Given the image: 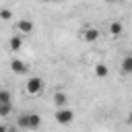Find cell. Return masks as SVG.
Listing matches in <instances>:
<instances>
[{
    "instance_id": "cell-13",
    "label": "cell",
    "mask_w": 132,
    "mask_h": 132,
    "mask_svg": "<svg viewBox=\"0 0 132 132\" xmlns=\"http://www.w3.org/2000/svg\"><path fill=\"white\" fill-rule=\"evenodd\" d=\"M2 101H12V93L8 89H0V103Z\"/></svg>"
},
{
    "instance_id": "cell-15",
    "label": "cell",
    "mask_w": 132,
    "mask_h": 132,
    "mask_svg": "<svg viewBox=\"0 0 132 132\" xmlns=\"http://www.w3.org/2000/svg\"><path fill=\"white\" fill-rule=\"evenodd\" d=\"M128 124H130V126H132V111H130V113H128Z\"/></svg>"
},
{
    "instance_id": "cell-11",
    "label": "cell",
    "mask_w": 132,
    "mask_h": 132,
    "mask_svg": "<svg viewBox=\"0 0 132 132\" xmlns=\"http://www.w3.org/2000/svg\"><path fill=\"white\" fill-rule=\"evenodd\" d=\"M122 33H124V25H122L120 21H113V23L109 25V35H111V37H120Z\"/></svg>"
},
{
    "instance_id": "cell-17",
    "label": "cell",
    "mask_w": 132,
    "mask_h": 132,
    "mask_svg": "<svg viewBox=\"0 0 132 132\" xmlns=\"http://www.w3.org/2000/svg\"><path fill=\"white\" fill-rule=\"evenodd\" d=\"M41 2H45V4H50V2H58V0H41Z\"/></svg>"
},
{
    "instance_id": "cell-10",
    "label": "cell",
    "mask_w": 132,
    "mask_h": 132,
    "mask_svg": "<svg viewBox=\"0 0 132 132\" xmlns=\"http://www.w3.org/2000/svg\"><path fill=\"white\" fill-rule=\"evenodd\" d=\"M93 72H95V76H97V78H105V76L109 74V68H107V64H103V62H99V64H95V68H93Z\"/></svg>"
},
{
    "instance_id": "cell-12",
    "label": "cell",
    "mask_w": 132,
    "mask_h": 132,
    "mask_svg": "<svg viewBox=\"0 0 132 132\" xmlns=\"http://www.w3.org/2000/svg\"><path fill=\"white\" fill-rule=\"evenodd\" d=\"M12 113V101H2L0 103V118H8Z\"/></svg>"
},
{
    "instance_id": "cell-2",
    "label": "cell",
    "mask_w": 132,
    "mask_h": 132,
    "mask_svg": "<svg viewBox=\"0 0 132 132\" xmlns=\"http://www.w3.org/2000/svg\"><path fill=\"white\" fill-rule=\"evenodd\" d=\"M25 91H27V95H33V97L41 95V91H43V78L41 76H31L25 82Z\"/></svg>"
},
{
    "instance_id": "cell-1",
    "label": "cell",
    "mask_w": 132,
    "mask_h": 132,
    "mask_svg": "<svg viewBox=\"0 0 132 132\" xmlns=\"http://www.w3.org/2000/svg\"><path fill=\"white\" fill-rule=\"evenodd\" d=\"M41 126V116L35 113V111H23L19 118H16V128H23V130H37Z\"/></svg>"
},
{
    "instance_id": "cell-16",
    "label": "cell",
    "mask_w": 132,
    "mask_h": 132,
    "mask_svg": "<svg viewBox=\"0 0 132 132\" xmlns=\"http://www.w3.org/2000/svg\"><path fill=\"white\" fill-rule=\"evenodd\" d=\"M4 130H6V126H4V124H0V132H4Z\"/></svg>"
},
{
    "instance_id": "cell-3",
    "label": "cell",
    "mask_w": 132,
    "mask_h": 132,
    "mask_svg": "<svg viewBox=\"0 0 132 132\" xmlns=\"http://www.w3.org/2000/svg\"><path fill=\"white\" fill-rule=\"evenodd\" d=\"M54 120L60 124V126H68L72 120H74V111L66 105V107H58L56 113H54Z\"/></svg>"
},
{
    "instance_id": "cell-14",
    "label": "cell",
    "mask_w": 132,
    "mask_h": 132,
    "mask_svg": "<svg viewBox=\"0 0 132 132\" xmlns=\"http://www.w3.org/2000/svg\"><path fill=\"white\" fill-rule=\"evenodd\" d=\"M10 19H12V10L0 8V21H10Z\"/></svg>"
},
{
    "instance_id": "cell-5",
    "label": "cell",
    "mask_w": 132,
    "mask_h": 132,
    "mask_svg": "<svg viewBox=\"0 0 132 132\" xmlns=\"http://www.w3.org/2000/svg\"><path fill=\"white\" fill-rule=\"evenodd\" d=\"M82 39H85L87 43H95V41L99 39V29H95V27H87V29L82 31Z\"/></svg>"
},
{
    "instance_id": "cell-18",
    "label": "cell",
    "mask_w": 132,
    "mask_h": 132,
    "mask_svg": "<svg viewBox=\"0 0 132 132\" xmlns=\"http://www.w3.org/2000/svg\"><path fill=\"white\" fill-rule=\"evenodd\" d=\"M105 2H118V0H105Z\"/></svg>"
},
{
    "instance_id": "cell-8",
    "label": "cell",
    "mask_w": 132,
    "mask_h": 132,
    "mask_svg": "<svg viewBox=\"0 0 132 132\" xmlns=\"http://www.w3.org/2000/svg\"><path fill=\"white\" fill-rule=\"evenodd\" d=\"M120 70L122 74H132V54L124 56V60L120 62Z\"/></svg>"
},
{
    "instance_id": "cell-9",
    "label": "cell",
    "mask_w": 132,
    "mask_h": 132,
    "mask_svg": "<svg viewBox=\"0 0 132 132\" xmlns=\"http://www.w3.org/2000/svg\"><path fill=\"white\" fill-rule=\"evenodd\" d=\"M8 47H10L12 52H19V50L23 47V37H21V33H16V35H12V37L8 39Z\"/></svg>"
},
{
    "instance_id": "cell-4",
    "label": "cell",
    "mask_w": 132,
    "mask_h": 132,
    "mask_svg": "<svg viewBox=\"0 0 132 132\" xmlns=\"http://www.w3.org/2000/svg\"><path fill=\"white\" fill-rule=\"evenodd\" d=\"M33 29H35V23L31 21V19H19L16 21V33H21V35H29V33H33Z\"/></svg>"
},
{
    "instance_id": "cell-7",
    "label": "cell",
    "mask_w": 132,
    "mask_h": 132,
    "mask_svg": "<svg viewBox=\"0 0 132 132\" xmlns=\"http://www.w3.org/2000/svg\"><path fill=\"white\" fill-rule=\"evenodd\" d=\"M54 103H56V107H66L68 105V95L64 91H56L54 93Z\"/></svg>"
},
{
    "instance_id": "cell-6",
    "label": "cell",
    "mask_w": 132,
    "mask_h": 132,
    "mask_svg": "<svg viewBox=\"0 0 132 132\" xmlns=\"http://www.w3.org/2000/svg\"><path fill=\"white\" fill-rule=\"evenodd\" d=\"M10 70L14 72V74H27L29 72V68H27V64L23 62V60H10Z\"/></svg>"
}]
</instances>
